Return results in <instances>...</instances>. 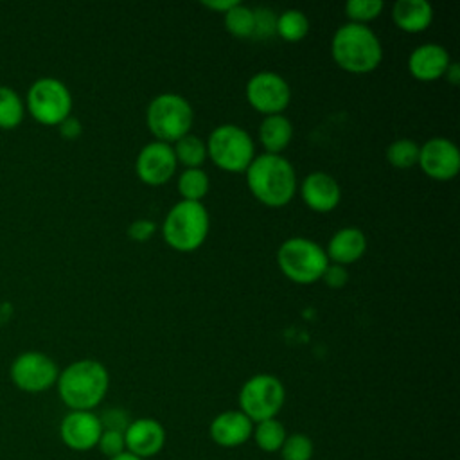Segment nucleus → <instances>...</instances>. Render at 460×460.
Listing matches in <instances>:
<instances>
[{
  "label": "nucleus",
  "mask_w": 460,
  "mask_h": 460,
  "mask_svg": "<svg viewBox=\"0 0 460 460\" xmlns=\"http://www.w3.org/2000/svg\"><path fill=\"white\" fill-rule=\"evenodd\" d=\"M102 433L99 415L93 411L70 410L59 422L61 442L74 451L93 449Z\"/></svg>",
  "instance_id": "14"
},
{
  "label": "nucleus",
  "mask_w": 460,
  "mask_h": 460,
  "mask_svg": "<svg viewBox=\"0 0 460 460\" xmlns=\"http://www.w3.org/2000/svg\"><path fill=\"white\" fill-rule=\"evenodd\" d=\"M419 146L411 138H397L386 147V162L395 169H410L419 162Z\"/></svg>",
  "instance_id": "28"
},
{
  "label": "nucleus",
  "mask_w": 460,
  "mask_h": 460,
  "mask_svg": "<svg viewBox=\"0 0 460 460\" xmlns=\"http://www.w3.org/2000/svg\"><path fill=\"white\" fill-rule=\"evenodd\" d=\"M300 196L307 208L318 214H325L340 205L341 189L331 174L323 171H313L302 180Z\"/></svg>",
  "instance_id": "15"
},
{
  "label": "nucleus",
  "mask_w": 460,
  "mask_h": 460,
  "mask_svg": "<svg viewBox=\"0 0 460 460\" xmlns=\"http://www.w3.org/2000/svg\"><path fill=\"white\" fill-rule=\"evenodd\" d=\"M110 386L106 367L92 358L75 359L59 370L56 388L68 410L92 411L101 404Z\"/></svg>",
  "instance_id": "2"
},
{
  "label": "nucleus",
  "mask_w": 460,
  "mask_h": 460,
  "mask_svg": "<svg viewBox=\"0 0 460 460\" xmlns=\"http://www.w3.org/2000/svg\"><path fill=\"white\" fill-rule=\"evenodd\" d=\"M194 111L190 102L172 92L153 97L146 110V124L155 140L172 146L176 140L190 133Z\"/></svg>",
  "instance_id": "5"
},
{
  "label": "nucleus",
  "mask_w": 460,
  "mask_h": 460,
  "mask_svg": "<svg viewBox=\"0 0 460 460\" xmlns=\"http://www.w3.org/2000/svg\"><path fill=\"white\" fill-rule=\"evenodd\" d=\"M178 162L169 144L151 140L137 155L135 172L138 180L149 187H160L167 183L176 172Z\"/></svg>",
  "instance_id": "13"
},
{
  "label": "nucleus",
  "mask_w": 460,
  "mask_h": 460,
  "mask_svg": "<svg viewBox=\"0 0 460 460\" xmlns=\"http://www.w3.org/2000/svg\"><path fill=\"white\" fill-rule=\"evenodd\" d=\"M124 442L128 453L146 460L162 451L165 444V429L155 419H135L124 431Z\"/></svg>",
  "instance_id": "16"
},
{
  "label": "nucleus",
  "mask_w": 460,
  "mask_h": 460,
  "mask_svg": "<svg viewBox=\"0 0 460 460\" xmlns=\"http://www.w3.org/2000/svg\"><path fill=\"white\" fill-rule=\"evenodd\" d=\"M244 95L248 104L261 115H279L291 101V88L288 81L271 70H262L253 74L246 86Z\"/></svg>",
  "instance_id": "11"
},
{
  "label": "nucleus",
  "mask_w": 460,
  "mask_h": 460,
  "mask_svg": "<svg viewBox=\"0 0 460 460\" xmlns=\"http://www.w3.org/2000/svg\"><path fill=\"white\" fill-rule=\"evenodd\" d=\"M331 56L341 70L363 75L379 66L383 47L377 34L368 25L347 22L332 34Z\"/></svg>",
  "instance_id": "3"
},
{
  "label": "nucleus",
  "mask_w": 460,
  "mask_h": 460,
  "mask_svg": "<svg viewBox=\"0 0 460 460\" xmlns=\"http://www.w3.org/2000/svg\"><path fill=\"white\" fill-rule=\"evenodd\" d=\"M237 401L239 410L252 422H261L277 417L284 406L286 390L279 377L271 374H255L244 381Z\"/></svg>",
  "instance_id": "9"
},
{
  "label": "nucleus",
  "mask_w": 460,
  "mask_h": 460,
  "mask_svg": "<svg viewBox=\"0 0 460 460\" xmlns=\"http://www.w3.org/2000/svg\"><path fill=\"white\" fill-rule=\"evenodd\" d=\"M235 4H237V0H205V2H201L203 7H207L214 13H219V14L228 13Z\"/></svg>",
  "instance_id": "37"
},
{
  "label": "nucleus",
  "mask_w": 460,
  "mask_h": 460,
  "mask_svg": "<svg viewBox=\"0 0 460 460\" xmlns=\"http://www.w3.org/2000/svg\"><path fill=\"white\" fill-rule=\"evenodd\" d=\"M280 273L295 284H314L322 279L329 259L325 250L309 237H289L277 250Z\"/></svg>",
  "instance_id": "6"
},
{
  "label": "nucleus",
  "mask_w": 460,
  "mask_h": 460,
  "mask_svg": "<svg viewBox=\"0 0 460 460\" xmlns=\"http://www.w3.org/2000/svg\"><path fill=\"white\" fill-rule=\"evenodd\" d=\"M171 147L178 165H183V169H201L207 160V144L194 133L181 137Z\"/></svg>",
  "instance_id": "22"
},
{
  "label": "nucleus",
  "mask_w": 460,
  "mask_h": 460,
  "mask_svg": "<svg viewBox=\"0 0 460 460\" xmlns=\"http://www.w3.org/2000/svg\"><path fill=\"white\" fill-rule=\"evenodd\" d=\"M25 117V101L7 84H0V128H16Z\"/></svg>",
  "instance_id": "24"
},
{
  "label": "nucleus",
  "mask_w": 460,
  "mask_h": 460,
  "mask_svg": "<svg viewBox=\"0 0 460 460\" xmlns=\"http://www.w3.org/2000/svg\"><path fill=\"white\" fill-rule=\"evenodd\" d=\"M101 426L102 429H113V431H126V428L129 426L131 419L129 415L122 410V408H108L106 411H102V415H99Z\"/></svg>",
  "instance_id": "33"
},
{
  "label": "nucleus",
  "mask_w": 460,
  "mask_h": 460,
  "mask_svg": "<svg viewBox=\"0 0 460 460\" xmlns=\"http://www.w3.org/2000/svg\"><path fill=\"white\" fill-rule=\"evenodd\" d=\"M444 79L451 84V86H456L460 83V65L458 63H449V66L446 68V74H444Z\"/></svg>",
  "instance_id": "38"
},
{
  "label": "nucleus",
  "mask_w": 460,
  "mask_h": 460,
  "mask_svg": "<svg viewBox=\"0 0 460 460\" xmlns=\"http://www.w3.org/2000/svg\"><path fill=\"white\" fill-rule=\"evenodd\" d=\"M58 128H59V135L63 138H66V140H74V138H77L83 133V126H81L79 119H75L74 115L66 117Z\"/></svg>",
  "instance_id": "36"
},
{
  "label": "nucleus",
  "mask_w": 460,
  "mask_h": 460,
  "mask_svg": "<svg viewBox=\"0 0 460 460\" xmlns=\"http://www.w3.org/2000/svg\"><path fill=\"white\" fill-rule=\"evenodd\" d=\"M99 451L110 460L115 458L122 453H126V442H124V433L122 431H113V429H102L97 446Z\"/></svg>",
  "instance_id": "32"
},
{
  "label": "nucleus",
  "mask_w": 460,
  "mask_h": 460,
  "mask_svg": "<svg viewBox=\"0 0 460 460\" xmlns=\"http://www.w3.org/2000/svg\"><path fill=\"white\" fill-rule=\"evenodd\" d=\"M252 437H253L259 449H262L266 453H275V451H280L288 433H286V428L280 420L268 419V420L255 422Z\"/></svg>",
  "instance_id": "26"
},
{
  "label": "nucleus",
  "mask_w": 460,
  "mask_h": 460,
  "mask_svg": "<svg viewBox=\"0 0 460 460\" xmlns=\"http://www.w3.org/2000/svg\"><path fill=\"white\" fill-rule=\"evenodd\" d=\"M313 453H314L313 440L304 433L288 435L280 447L282 460H311Z\"/></svg>",
  "instance_id": "30"
},
{
  "label": "nucleus",
  "mask_w": 460,
  "mask_h": 460,
  "mask_svg": "<svg viewBox=\"0 0 460 460\" xmlns=\"http://www.w3.org/2000/svg\"><path fill=\"white\" fill-rule=\"evenodd\" d=\"M307 32H309V20L302 11L286 9L280 14H277L275 34L286 43L302 41L307 36Z\"/></svg>",
  "instance_id": "23"
},
{
  "label": "nucleus",
  "mask_w": 460,
  "mask_h": 460,
  "mask_svg": "<svg viewBox=\"0 0 460 460\" xmlns=\"http://www.w3.org/2000/svg\"><path fill=\"white\" fill-rule=\"evenodd\" d=\"M244 176L252 196L270 208L286 207L298 189L295 167L282 155H255Z\"/></svg>",
  "instance_id": "1"
},
{
  "label": "nucleus",
  "mask_w": 460,
  "mask_h": 460,
  "mask_svg": "<svg viewBox=\"0 0 460 460\" xmlns=\"http://www.w3.org/2000/svg\"><path fill=\"white\" fill-rule=\"evenodd\" d=\"M210 230V216L203 203L180 199L164 217L162 237L169 248L190 253L203 246Z\"/></svg>",
  "instance_id": "4"
},
{
  "label": "nucleus",
  "mask_w": 460,
  "mask_h": 460,
  "mask_svg": "<svg viewBox=\"0 0 460 460\" xmlns=\"http://www.w3.org/2000/svg\"><path fill=\"white\" fill-rule=\"evenodd\" d=\"M59 368L56 361L41 350L20 352L9 367L13 385L25 394H41L52 388L58 381Z\"/></svg>",
  "instance_id": "10"
},
{
  "label": "nucleus",
  "mask_w": 460,
  "mask_h": 460,
  "mask_svg": "<svg viewBox=\"0 0 460 460\" xmlns=\"http://www.w3.org/2000/svg\"><path fill=\"white\" fill-rule=\"evenodd\" d=\"M277 14L268 7H253V36L252 40H268L275 34Z\"/></svg>",
  "instance_id": "31"
},
{
  "label": "nucleus",
  "mask_w": 460,
  "mask_h": 460,
  "mask_svg": "<svg viewBox=\"0 0 460 460\" xmlns=\"http://www.w3.org/2000/svg\"><path fill=\"white\" fill-rule=\"evenodd\" d=\"M205 144L207 158L225 172L241 174L255 158V144L250 133L237 124H221L214 128Z\"/></svg>",
  "instance_id": "7"
},
{
  "label": "nucleus",
  "mask_w": 460,
  "mask_h": 460,
  "mask_svg": "<svg viewBox=\"0 0 460 460\" xmlns=\"http://www.w3.org/2000/svg\"><path fill=\"white\" fill-rule=\"evenodd\" d=\"M223 25L228 34L239 40H252L253 36V7L237 2L228 13L223 14Z\"/></svg>",
  "instance_id": "27"
},
{
  "label": "nucleus",
  "mask_w": 460,
  "mask_h": 460,
  "mask_svg": "<svg viewBox=\"0 0 460 460\" xmlns=\"http://www.w3.org/2000/svg\"><path fill=\"white\" fill-rule=\"evenodd\" d=\"M23 101L32 119L45 126H59L72 115V93L58 77L43 75L32 81Z\"/></svg>",
  "instance_id": "8"
},
{
  "label": "nucleus",
  "mask_w": 460,
  "mask_h": 460,
  "mask_svg": "<svg viewBox=\"0 0 460 460\" xmlns=\"http://www.w3.org/2000/svg\"><path fill=\"white\" fill-rule=\"evenodd\" d=\"M323 250L329 262L347 268L349 264L358 262L365 255L367 237L358 226H343L331 235Z\"/></svg>",
  "instance_id": "19"
},
{
  "label": "nucleus",
  "mask_w": 460,
  "mask_h": 460,
  "mask_svg": "<svg viewBox=\"0 0 460 460\" xmlns=\"http://www.w3.org/2000/svg\"><path fill=\"white\" fill-rule=\"evenodd\" d=\"M449 52L438 43H424L415 47L408 56V72L413 79L429 83L444 77L449 66Z\"/></svg>",
  "instance_id": "17"
},
{
  "label": "nucleus",
  "mask_w": 460,
  "mask_h": 460,
  "mask_svg": "<svg viewBox=\"0 0 460 460\" xmlns=\"http://www.w3.org/2000/svg\"><path fill=\"white\" fill-rule=\"evenodd\" d=\"M293 138V124L291 120L279 113L268 115L259 124V142L264 147V153L282 155V151L289 146Z\"/></svg>",
  "instance_id": "21"
},
{
  "label": "nucleus",
  "mask_w": 460,
  "mask_h": 460,
  "mask_svg": "<svg viewBox=\"0 0 460 460\" xmlns=\"http://www.w3.org/2000/svg\"><path fill=\"white\" fill-rule=\"evenodd\" d=\"M397 29L408 34L424 32L433 22V7L426 0H397L392 7Z\"/></svg>",
  "instance_id": "20"
},
{
  "label": "nucleus",
  "mask_w": 460,
  "mask_h": 460,
  "mask_svg": "<svg viewBox=\"0 0 460 460\" xmlns=\"http://www.w3.org/2000/svg\"><path fill=\"white\" fill-rule=\"evenodd\" d=\"M126 234L135 243H146L156 234V223L151 221V219H146V217L135 219L128 225Z\"/></svg>",
  "instance_id": "34"
},
{
  "label": "nucleus",
  "mask_w": 460,
  "mask_h": 460,
  "mask_svg": "<svg viewBox=\"0 0 460 460\" xmlns=\"http://www.w3.org/2000/svg\"><path fill=\"white\" fill-rule=\"evenodd\" d=\"M320 280H322L327 288H331V289H341V288L349 282L347 268H345V266H340V264L329 262Z\"/></svg>",
  "instance_id": "35"
},
{
  "label": "nucleus",
  "mask_w": 460,
  "mask_h": 460,
  "mask_svg": "<svg viewBox=\"0 0 460 460\" xmlns=\"http://www.w3.org/2000/svg\"><path fill=\"white\" fill-rule=\"evenodd\" d=\"M385 9L381 0H349L343 7L350 23L368 25V22L376 20Z\"/></svg>",
  "instance_id": "29"
},
{
  "label": "nucleus",
  "mask_w": 460,
  "mask_h": 460,
  "mask_svg": "<svg viewBox=\"0 0 460 460\" xmlns=\"http://www.w3.org/2000/svg\"><path fill=\"white\" fill-rule=\"evenodd\" d=\"M417 165L428 178L449 181L460 171V151L453 140L446 137H433L419 146Z\"/></svg>",
  "instance_id": "12"
},
{
  "label": "nucleus",
  "mask_w": 460,
  "mask_h": 460,
  "mask_svg": "<svg viewBox=\"0 0 460 460\" xmlns=\"http://www.w3.org/2000/svg\"><path fill=\"white\" fill-rule=\"evenodd\" d=\"M110 460H142V458H138V456H135V455H131V453H122V455H119V456H115V458H110Z\"/></svg>",
  "instance_id": "39"
},
{
  "label": "nucleus",
  "mask_w": 460,
  "mask_h": 460,
  "mask_svg": "<svg viewBox=\"0 0 460 460\" xmlns=\"http://www.w3.org/2000/svg\"><path fill=\"white\" fill-rule=\"evenodd\" d=\"M176 187L181 199L201 203L210 189V178L203 169H183L178 176Z\"/></svg>",
  "instance_id": "25"
},
{
  "label": "nucleus",
  "mask_w": 460,
  "mask_h": 460,
  "mask_svg": "<svg viewBox=\"0 0 460 460\" xmlns=\"http://www.w3.org/2000/svg\"><path fill=\"white\" fill-rule=\"evenodd\" d=\"M253 431V422L241 410H226L216 415L208 426L210 438L221 447L244 444Z\"/></svg>",
  "instance_id": "18"
}]
</instances>
